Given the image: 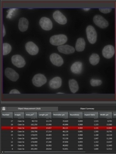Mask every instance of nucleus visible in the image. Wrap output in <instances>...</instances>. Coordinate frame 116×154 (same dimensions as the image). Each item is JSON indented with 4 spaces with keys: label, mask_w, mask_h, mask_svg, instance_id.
Returning a JSON list of instances; mask_svg holds the SVG:
<instances>
[{
    "label": "nucleus",
    "mask_w": 116,
    "mask_h": 154,
    "mask_svg": "<svg viewBox=\"0 0 116 154\" xmlns=\"http://www.w3.org/2000/svg\"><path fill=\"white\" fill-rule=\"evenodd\" d=\"M68 40L67 36L64 34L54 35L50 38V43L55 46H61L66 43Z\"/></svg>",
    "instance_id": "nucleus-1"
},
{
    "label": "nucleus",
    "mask_w": 116,
    "mask_h": 154,
    "mask_svg": "<svg viewBox=\"0 0 116 154\" xmlns=\"http://www.w3.org/2000/svg\"><path fill=\"white\" fill-rule=\"evenodd\" d=\"M87 38L91 44H94L97 41V34L95 28L92 26H89L86 29Z\"/></svg>",
    "instance_id": "nucleus-2"
},
{
    "label": "nucleus",
    "mask_w": 116,
    "mask_h": 154,
    "mask_svg": "<svg viewBox=\"0 0 116 154\" xmlns=\"http://www.w3.org/2000/svg\"><path fill=\"white\" fill-rule=\"evenodd\" d=\"M47 82L46 77L41 74H37L34 75L32 79V83L34 86L37 87H40Z\"/></svg>",
    "instance_id": "nucleus-3"
},
{
    "label": "nucleus",
    "mask_w": 116,
    "mask_h": 154,
    "mask_svg": "<svg viewBox=\"0 0 116 154\" xmlns=\"http://www.w3.org/2000/svg\"><path fill=\"white\" fill-rule=\"evenodd\" d=\"M12 63L18 68H22L25 66V60L22 56L19 55H15L11 57Z\"/></svg>",
    "instance_id": "nucleus-4"
},
{
    "label": "nucleus",
    "mask_w": 116,
    "mask_h": 154,
    "mask_svg": "<svg viewBox=\"0 0 116 154\" xmlns=\"http://www.w3.org/2000/svg\"><path fill=\"white\" fill-rule=\"evenodd\" d=\"M94 22L96 26L101 29H105L109 26L108 22L101 15H95L94 18Z\"/></svg>",
    "instance_id": "nucleus-5"
},
{
    "label": "nucleus",
    "mask_w": 116,
    "mask_h": 154,
    "mask_svg": "<svg viewBox=\"0 0 116 154\" xmlns=\"http://www.w3.org/2000/svg\"><path fill=\"white\" fill-rule=\"evenodd\" d=\"M39 25L41 28L45 31H49L52 29V22L50 19L46 17H43L39 20Z\"/></svg>",
    "instance_id": "nucleus-6"
},
{
    "label": "nucleus",
    "mask_w": 116,
    "mask_h": 154,
    "mask_svg": "<svg viewBox=\"0 0 116 154\" xmlns=\"http://www.w3.org/2000/svg\"><path fill=\"white\" fill-rule=\"evenodd\" d=\"M25 48L27 52L32 56L37 55L39 53V48L32 42H29L26 44Z\"/></svg>",
    "instance_id": "nucleus-7"
},
{
    "label": "nucleus",
    "mask_w": 116,
    "mask_h": 154,
    "mask_svg": "<svg viewBox=\"0 0 116 154\" xmlns=\"http://www.w3.org/2000/svg\"><path fill=\"white\" fill-rule=\"evenodd\" d=\"M5 75L6 77L12 82H15L19 78V75L17 72L11 68H7L5 70Z\"/></svg>",
    "instance_id": "nucleus-8"
},
{
    "label": "nucleus",
    "mask_w": 116,
    "mask_h": 154,
    "mask_svg": "<svg viewBox=\"0 0 116 154\" xmlns=\"http://www.w3.org/2000/svg\"><path fill=\"white\" fill-rule=\"evenodd\" d=\"M115 54V48L113 46L108 45L103 48L102 51V55L104 58L110 59L113 57Z\"/></svg>",
    "instance_id": "nucleus-9"
},
{
    "label": "nucleus",
    "mask_w": 116,
    "mask_h": 154,
    "mask_svg": "<svg viewBox=\"0 0 116 154\" xmlns=\"http://www.w3.org/2000/svg\"><path fill=\"white\" fill-rule=\"evenodd\" d=\"M53 17L55 21L60 24L65 25L67 23V20L66 16L58 10L54 12Z\"/></svg>",
    "instance_id": "nucleus-10"
},
{
    "label": "nucleus",
    "mask_w": 116,
    "mask_h": 154,
    "mask_svg": "<svg viewBox=\"0 0 116 154\" xmlns=\"http://www.w3.org/2000/svg\"><path fill=\"white\" fill-rule=\"evenodd\" d=\"M49 59L51 63L55 66H61L64 64V61L63 58L58 54L55 53L52 54Z\"/></svg>",
    "instance_id": "nucleus-11"
},
{
    "label": "nucleus",
    "mask_w": 116,
    "mask_h": 154,
    "mask_svg": "<svg viewBox=\"0 0 116 154\" xmlns=\"http://www.w3.org/2000/svg\"><path fill=\"white\" fill-rule=\"evenodd\" d=\"M49 87L52 89H58L62 86V79L59 77H54L49 81Z\"/></svg>",
    "instance_id": "nucleus-12"
},
{
    "label": "nucleus",
    "mask_w": 116,
    "mask_h": 154,
    "mask_svg": "<svg viewBox=\"0 0 116 154\" xmlns=\"http://www.w3.org/2000/svg\"><path fill=\"white\" fill-rule=\"evenodd\" d=\"M58 49L59 52L65 54H73L75 52V49L69 45H62L58 47Z\"/></svg>",
    "instance_id": "nucleus-13"
},
{
    "label": "nucleus",
    "mask_w": 116,
    "mask_h": 154,
    "mask_svg": "<svg viewBox=\"0 0 116 154\" xmlns=\"http://www.w3.org/2000/svg\"><path fill=\"white\" fill-rule=\"evenodd\" d=\"M82 69V63L80 61H77L73 63L71 67V71L75 74H80L81 73Z\"/></svg>",
    "instance_id": "nucleus-14"
},
{
    "label": "nucleus",
    "mask_w": 116,
    "mask_h": 154,
    "mask_svg": "<svg viewBox=\"0 0 116 154\" xmlns=\"http://www.w3.org/2000/svg\"><path fill=\"white\" fill-rule=\"evenodd\" d=\"M29 22L26 18L22 17L19 19L18 23V28L19 31L25 32L27 30L28 27Z\"/></svg>",
    "instance_id": "nucleus-15"
},
{
    "label": "nucleus",
    "mask_w": 116,
    "mask_h": 154,
    "mask_svg": "<svg viewBox=\"0 0 116 154\" xmlns=\"http://www.w3.org/2000/svg\"><path fill=\"white\" fill-rule=\"evenodd\" d=\"M85 42L83 38H78L76 44V50L78 52L83 51L85 50Z\"/></svg>",
    "instance_id": "nucleus-16"
},
{
    "label": "nucleus",
    "mask_w": 116,
    "mask_h": 154,
    "mask_svg": "<svg viewBox=\"0 0 116 154\" xmlns=\"http://www.w3.org/2000/svg\"><path fill=\"white\" fill-rule=\"evenodd\" d=\"M69 84V87L70 90L73 93H76L79 89V86L77 82L74 79L70 80L68 82Z\"/></svg>",
    "instance_id": "nucleus-17"
},
{
    "label": "nucleus",
    "mask_w": 116,
    "mask_h": 154,
    "mask_svg": "<svg viewBox=\"0 0 116 154\" xmlns=\"http://www.w3.org/2000/svg\"><path fill=\"white\" fill-rule=\"evenodd\" d=\"M100 57L96 54H93L89 58V61L92 65H96L100 61Z\"/></svg>",
    "instance_id": "nucleus-18"
},
{
    "label": "nucleus",
    "mask_w": 116,
    "mask_h": 154,
    "mask_svg": "<svg viewBox=\"0 0 116 154\" xmlns=\"http://www.w3.org/2000/svg\"><path fill=\"white\" fill-rule=\"evenodd\" d=\"M12 49L11 46L9 44L4 43L3 44V54L4 56L8 55L11 52Z\"/></svg>",
    "instance_id": "nucleus-19"
},
{
    "label": "nucleus",
    "mask_w": 116,
    "mask_h": 154,
    "mask_svg": "<svg viewBox=\"0 0 116 154\" xmlns=\"http://www.w3.org/2000/svg\"><path fill=\"white\" fill-rule=\"evenodd\" d=\"M90 83L92 86H99L102 84V82L100 80L92 79L91 80Z\"/></svg>",
    "instance_id": "nucleus-20"
},
{
    "label": "nucleus",
    "mask_w": 116,
    "mask_h": 154,
    "mask_svg": "<svg viewBox=\"0 0 116 154\" xmlns=\"http://www.w3.org/2000/svg\"><path fill=\"white\" fill-rule=\"evenodd\" d=\"M17 9H9L7 11L8 14L7 16V18L9 19H11L12 18V17L14 16V12H16L17 11Z\"/></svg>",
    "instance_id": "nucleus-21"
},
{
    "label": "nucleus",
    "mask_w": 116,
    "mask_h": 154,
    "mask_svg": "<svg viewBox=\"0 0 116 154\" xmlns=\"http://www.w3.org/2000/svg\"><path fill=\"white\" fill-rule=\"evenodd\" d=\"M99 10L102 13L107 14L112 11L111 9H99Z\"/></svg>",
    "instance_id": "nucleus-22"
},
{
    "label": "nucleus",
    "mask_w": 116,
    "mask_h": 154,
    "mask_svg": "<svg viewBox=\"0 0 116 154\" xmlns=\"http://www.w3.org/2000/svg\"><path fill=\"white\" fill-rule=\"evenodd\" d=\"M9 94H20V92L18 90H16V89H13V90H11L10 91Z\"/></svg>",
    "instance_id": "nucleus-23"
},
{
    "label": "nucleus",
    "mask_w": 116,
    "mask_h": 154,
    "mask_svg": "<svg viewBox=\"0 0 116 154\" xmlns=\"http://www.w3.org/2000/svg\"><path fill=\"white\" fill-rule=\"evenodd\" d=\"M3 36H4L5 34H6V31H5V29L4 27V25H3Z\"/></svg>",
    "instance_id": "nucleus-24"
},
{
    "label": "nucleus",
    "mask_w": 116,
    "mask_h": 154,
    "mask_svg": "<svg viewBox=\"0 0 116 154\" xmlns=\"http://www.w3.org/2000/svg\"><path fill=\"white\" fill-rule=\"evenodd\" d=\"M84 10H85V11H88V10H90V9H84Z\"/></svg>",
    "instance_id": "nucleus-25"
}]
</instances>
